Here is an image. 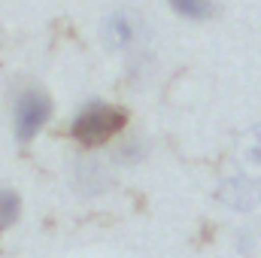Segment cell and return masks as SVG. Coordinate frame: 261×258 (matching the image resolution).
<instances>
[{
    "mask_svg": "<svg viewBox=\"0 0 261 258\" xmlns=\"http://www.w3.org/2000/svg\"><path fill=\"white\" fill-rule=\"evenodd\" d=\"M125 128H128L125 107H116V104H107V100H91L73 116L70 137L82 149H100V146L113 143L116 137H122Z\"/></svg>",
    "mask_w": 261,
    "mask_h": 258,
    "instance_id": "cell-1",
    "label": "cell"
},
{
    "mask_svg": "<svg viewBox=\"0 0 261 258\" xmlns=\"http://www.w3.org/2000/svg\"><path fill=\"white\" fill-rule=\"evenodd\" d=\"M12 134L21 146L34 143L40 131L52 122V97L40 85H18L12 91Z\"/></svg>",
    "mask_w": 261,
    "mask_h": 258,
    "instance_id": "cell-2",
    "label": "cell"
},
{
    "mask_svg": "<svg viewBox=\"0 0 261 258\" xmlns=\"http://www.w3.org/2000/svg\"><path fill=\"white\" fill-rule=\"evenodd\" d=\"M146 37H149L146 21L130 9H116V12H110L103 18V40H107L110 49L137 52V49H143Z\"/></svg>",
    "mask_w": 261,
    "mask_h": 258,
    "instance_id": "cell-3",
    "label": "cell"
},
{
    "mask_svg": "<svg viewBox=\"0 0 261 258\" xmlns=\"http://www.w3.org/2000/svg\"><path fill=\"white\" fill-rule=\"evenodd\" d=\"M73 189L85 197H94V194H103L113 186V170L100 161V158H88V155H79L73 161Z\"/></svg>",
    "mask_w": 261,
    "mask_h": 258,
    "instance_id": "cell-4",
    "label": "cell"
},
{
    "mask_svg": "<svg viewBox=\"0 0 261 258\" xmlns=\"http://www.w3.org/2000/svg\"><path fill=\"white\" fill-rule=\"evenodd\" d=\"M21 219V194L9 186H0V234L15 228Z\"/></svg>",
    "mask_w": 261,
    "mask_h": 258,
    "instance_id": "cell-5",
    "label": "cell"
},
{
    "mask_svg": "<svg viewBox=\"0 0 261 258\" xmlns=\"http://www.w3.org/2000/svg\"><path fill=\"white\" fill-rule=\"evenodd\" d=\"M167 3L186 21H206L216 15V0H167Z\"/></svg>",
    "mask_w": 261,
    "mask_h": 258,
    "instance_id": "cell-6",
    "label": "cell"
},
{
    "mask_svg": "<svg viewBox=\"0 0 261 258\" xmlns=\"http://www.w3.org/2000/svg\"><path fill=\"white\" fill-rule=\"evenodd\" d=\"M146 143H143V137H122L119 140V146H116V164H140L143 158H146Z\"/></svg>",
    "mask_w": 261,
    "mask_h": 258,
    "instance_id": "cell-7",
    "label": "cell"
},
{
    "mask_svg": "<svg viewBox=\"0 0 261 258\" xmlns=\"http://www.w3.org/2000/svg\"><path fill=\"white\" fill-rule=\"evenodd\" d=\"M0 43H3V34H0Z\"/></svg>",
    "mask_w": 261,
    "mask_h": 258,
    "instance_id": "cell-8",
    "label": "cell"
}]
</instances>
